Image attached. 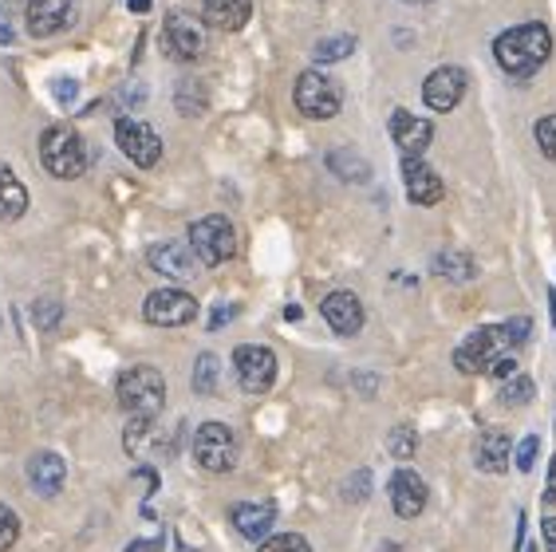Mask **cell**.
Wrapping results in <instances>:
<instances>
[{
	"instance_id": "6da1fadb",
	"label": "cell",
	"mask_w": 556,
	"mask_h": 552,
	"mask_svg": "<svg viewBox=\"0 0 556 552\" xmlns=\"http://www.w3.org/2000/svg\"><path fill=\"white\" fill-rule=\"evenodd\" d=\"M493 55H497L502 72H509L514 79H525V75L541 72V64H548V55H553V33L536 21L517 24V28H509V33H502L493 40Z\"/></svg>"
},
{
	"instance_id": "7a4b0ae2",
	"label": "cell",
	"mask_w": 556,
	"mask_h": 552,
	"mask_svg": "<svg viewBox=\"0 0 556 552\" xmlns=\"http://www.w3.org/2000/svg\"><path fill=\"white\" fill-rule=\"evenodd\" d=\"M118 406L130 418H154L166 406V379L154 367H130L118 375Z\"/></svg>"
},
{
	"instance_id": "3957f363",
	"label": "cell",
	"mask_w": 556,
	"mask_h": 552,
	"mask_svg": "<svg viewBox=\"0 0 556 552\" xmlns=\"http://www.w3.org/2000/svg\"><path fill=\"white\" fill-rule=\"evenodd\" d=\"M40 162L43 171L52 174V178H79V174L87 171V147L84 138H79V130L72 127H48L40 135Z\"/></svg>"
},
{
	"instance_id": "277c9868",
	"label": "cell",
	"mask_w": 556,
	"mask_h": 552,
	"mask_svg": "<svg viewBox=\"0 0 556 552\" xmlns=\"http://www.w3.org/2000/svg\"><path fill=\"white\" fill-rule=\"evenodd\" d=\"M190 249H193V256L210 268L233 261V253H237L233 222L222 217V213H210V217H202V222H193L190 225Z\"/></svg>"
},
{
	"instance_id": "5b68a950",
	"label": "cell",
	"mask_w": 556,
	"mask_h": 552,
	"mask_svg": "<svg viewBox=\"0 0 556 552\" xmlns=\"http://www.w3.org/2000/svg\"><path fill=\"white\" fill-rule=\"evenodd\" d=\"M505 351H514V343H509L502 324H497V328H478L470 340L454 351V367H458L462 375H485L493 367V360L505 355Z\"/></svg>"
},
{
	"instance_id": "8992f818",
	"label": "cell",
	"mask_w": 556,
	"mask_h": 552,
	"mask_svg": "<svg viewBox=\"0 0 556 552\" xmlns=\"http://www.w3.org/2000/svg\"><path fill=\"white\" fill-rule=\"evenodd\" d=\"M193 457L210 474H229L237 466V438L225 423H202L193 435Z\"/></svg>"
},
{
	"instance_id": "52a82bcc",
	"label": "cell",
	"mask_w": 556,
	"mask_h": 552,
	"mask_svg": "<svg viewBox=\"0 0 556 552\" xmlns=\"http://www.w3.org/2000/svg\"><path fill=\"white\" fill-rule=\"evenodd\" d=\"M296 106H300V115H308V118L340 115V106H343L340 84L312 67V72H304L296 79Z\"/></svg>"
},
{
	"instance_id": "ba28073f",
	"label": "cell",
	"mask_w": 556,
	"mask_h": 552,
	"mask_svg": "<svg viewBox=\"0 0 556 552\" xmlns=\"http://www.w3.org/2000/svg\"><path fill=\"white\" fill-rule=\"evenodd\" d=\"M233 372L237 382H241V391L265 394L277 382V355L268 348H261V343H245V348L233 351Z\"/></svg>"
},
{
	"instance_id": "9c48e42d",
	"label": "cell",
	"mask_w": 556,
	"mask_h": 552,
	"mask_svg": "<svg viewBox=\"0 0 556 552\" xmlns=\"http://www.w3.org/2000/svg\"><path fill=\"white\" fill-rule=\"evenodd\" d=\"M142 316L147 324L154 328H182L198 316V300L182 288H159V292H150L147 304H142Z\"/></svg>"
},
{
	"instance_id": "30bf717a",
	"label": "cell",
	"mask_w": 556,
	"mask_h": 552,
	"mask_svg": "<svg viewBox=\"0 0 556 552\" xmlns=\"http://www.w3.org/2000/svg\"><path fill=\"white\" fill-rule=\"evenodd\" d=\"M162 40H166V52L193 64L205 52V24L198 16H190V12H170L166 28H162Z\"/></svg>"
},
{
	"instance_id": "8fae6325",
	"label": "cell",
	"mask_w": 556,
	"mask_h": 552,
	"mask_svg": "<svg viewBox=\"0 0 556 552\" xmlns=\"http://www.w3.org/2000/svg\"><path fill=\"white\" fill-rule=\"evenodd\" d=\"M115 142H118V150L135 162V166H142V171L159 166L162 138L154 135L147 123H139V118H118V123H115Z\"/></svg>"
},
{
	"instance_id": "7c38bea8",
	"label": "cell",
	"mask_w": 556,
	"mask_h": 552,
	"mask_svg": "<svg viewBox=\"0 0 556 552\" xmlns=\"http://www.w3.org/2000/svg\"><path fill=\"white\" fill-rule=\"evenodd\" d=\"M462 96H466V72H462V67H439V72H430L427 84H422V99H427V106L439 111V115H450V111L462 103Z\"/></svg>"
},
{
	"instance_id": "4fadbf2b",
	"label": "cell",
	"mask_w": 556,
	"mask_h": 552,
	"mask_svg": "<svg viewBox=\"0 0 556 552\" xmlns=\"http://www.w3.org/2000/svg\"><path fill=\"white\" fill-rule=\"evenodd\" d=\"M28 33L33 36H55L75 24V0H28Z\"/></svg>"
},
{
	"instance_id": "5bb4252c",
	"label": "cell",
	"mask_w": 556,
	"mask_h": 552,
	"mask_svg": "<svg viewBox=\"0 0 556 552\" xmlns=\"http://www.w3.org/2000/svg\"><path fill=\"white\" fill-rule=\"evenodd\" d=\"M403 181H407V198L415 205H439L442 193H446L442 178L422 162V154H407L403 159Z\"/></svg>"
},
{
	"instance_id": "9a60e30c",
	"label": "cell",
	"mask_w": 556,
	"mask_h": 552,
	"mask_svg": "<svg viewBox=\"0 0 556 552\" xmlns=\"http://www.w3.org/2000/svg\"><path fill=\"white\" fill-rule=\"evenodd\" d=\"M147 265L154 268V273L170 276V280H190L202 261H198V256H193V249H186V244L162 241V244H150Z\"/></svg>"
},
{
	"instance_id": "2e32d148",
	"label": "cell",
	"mask_w": 556,
	"mask_h": 552,
	"mask_svg": "<svg viewBox=\"0 0 556 552\" xmlns=\"http://www.w3.org/2000/svg\"><path fill=\"white\" fill-rule=\"evenodd\" d=\"M324 319H328V328L336 331V336H355V331L364 328V304H359V297L355 292H328L320 304Z\"/></svg>"
},
{
	"instance_id": "e0dca14e",
	"label": "cell",
	"mask_w": 556,
	"mask_h": 552,
	"mask_svg": "<svg viewBox=\"0 0 556 552\" xmlns=\"http://www.w3.org/2000/svg\"><path fill=\"white\" fill-rule=\"evenodd\" d=\"M64 478H67V466L60 454L40 450V454L28 457V486H33L40 498H55V493L64 489Z\"/></svg>"
},
{
	"instance_id": "ac0fdd59",
	"label": "cell",
	"mask_w": 556,
	"mask_h": 552,
	"mask_svg": "<svg viewBox=\"0 0 556 552\" xmlns=\"http://www.w3.org/2000/svg\"><path fill=\"white\" fill-rule=\"evenodd\" d=\"M391 505H395L399 517L415 520L418 513L427 510V481L418 478L415 469H399L391 478Z\"/></svg>"
},
{
	"instance_id": "d6986e66",
	"label": "cell",
	"mask_w": 556,
	"mask_h": 552,
	"mask_svg": "<svg viewBox=\"0 0 556 552\" xmlns=\"http://www.w3.org/2000/svg\"><path fill=\"white\" fill-rule=\"evenodd\" d=\"M391 138H395V147L403 154H422L434 142V127H430L427 118L410 115V111H395L391 115Z\"/></svg>"
},
{
	"instance_id": "ffe728a7",
	"label": "cell",
	"mask_w": 556,
	"mask_h": 552,
	"mask_svg": "<svg viewBox=\"0 0 556 552\" xmlns=\"http://www.w3.org/2000/svg\"><path fill=\"white\" fill-rule=\"evenodd\" d=\"M273 520H277V505L273 501H241V505H233V525L245 541H268Z\"/></svg>"
},
{
	"instance_id": "44dd1931",
	"label": "cell",
	"mask_w": 556,
	"mask_h": 552,
	"mask_svg": "<svg viewBox=\"0 0 556 552\" xmlns=\"http://www.w3.org/2000/svg\"><path fill=\"white\" fill-rule=\"evenodd\" d=\"M205 24L217 33H241L253 16V0H205Z\"/></svg>"
},
{
	"instance_id": "7402d4cb",
	"label": "cell",
	"mask_w": 556,
	"mask_h": 552,
	"mask_svg": "<svg viewBox=\"0 0 556 552\" xmlns=\"http://www.w3.org/2000/svg\"><path fill=\"white\" fill-rule=\"evenodd\" d=\"M509 454H514V447H509L505 430H482L478 447H473V462H478L482 474H505L509 469Z\"/></svg>"
},
{
	"instance_id": "603a6c76",
	"label": "cell",
	"mask_w": 556,
	"mask_h": 552,
	"mask_svg": "<svg viewBox=\"0 0 556 552\" xmlns=\"http://www.w3.org/2000/svg\"><path fill=\"white\" fill-rule=\"evenodd\" d=\"M24 210H28L24 181L0 162V222H16V217H24Z\"/></svg>"
},
{
	"instance_id": "cb8c5ba5",
	"label": "cell",
	"mask_w": 556,
	"mask_h": 552,
	"mask_svg": "<svg viewBox=\"0 0 556 552\" xmlns=\"http://www.w3.org/2000/svg\"><path fill=\"white\" fill-rule=\"evenodd\" d=\"M434 273L454 280V285H466V280L478 276V265H473L470 253H454V249H446V253L434 256Z\"/></svg>"
},
{
	"instance_id": "d4e9b609",
	"label": "cell",
	"mask_w": 556,
	"mask_h": 552,
	"mask_svg": "<svg viewBox=\"0 0 556 552\" xmlns=\"http://www.w3.org/2000/svg\"><path fill=\"white\" fill-rule=\"evenodd\" d=\"M328 166L348 181H367V174H371L367 171V162L359 159L355 150H332V154H328Z\"/></svg>"
},
{
	"instance_id": "484cf974",
	"label": "cell",
	"mask_w": 556,
	"mask_h": 552,
	"mask_svg": "<svg viewBox=\"0 0 556 552\" xmlns=\"http://www.w3.org/2000/svg\"><path fill=\"white\" fill-rule=\"evenodd\" d=\"M193 391H198V394H214L217 391V355H214V351L198 355V363H193Z\"/></svg>"
},
{
	"instance_id": "4316f807",
	"label": "cell",
	"mask_w": 556,
	"mask_h": 552,
	"mask_svg": "<svg viewBox=\"0 0 556 552\" xmlns=\"http://www.w3.org/2000/svg\"><path fill=\"white\" fill-rule=\"evenodd\" d=\"M355 52V36H332V40L316 43V64H336Z\"/></svg>"
},
{
	"instance_id": "83f0119b",
	"label": "cell",
	"mask_w": 556,
	"mask_h": 552,
	"mask_svg": "<svg viewBox=\"0 0 556 552\" xmlns=\"http://www.w3.org/2000/svg\"><path fill=\"white\" fill-rule=\"evenodd\" d=\"M536 394V387H533V379L529 375H514V379H505V387H502V406H521V403H529Z\"/></svg>"
},
{
	"instance_id": "f1b7e54d",
	"label": "cell",
	"mask_w": 556,
	"mask_h": 552,
	"mask_svg": "<svg viewBox=\"0 0 556 552\" xmlns=\"http://www.w3.org/2000/svg\"><path fill=\"white\" fill-rule=\"evenodd\" d=\"M387 450H391V457H415L418 450V438L410 426H395L391 435H387Z\"/></svg>"
},
{
	"instance_id": "f546056e",
	"label": "cell",
	"mask_w": 556,
	"mask_h": 552,
	"mask_svg": "<svg viewBox=\"0 0 556 552\" xmlns=\"http://www.w3.org/2000/svg\"><path fill=\"white\" fill-rule=\"evenodd\" d=\"M257 552H312V544L300 537V532H280V537H268L261 541Z\"/></svg>"
},
{
	"instance_id": "4dcf8cb0",
	"label": "cell",
	"mask_w": 556,
	"mask_h": 552,
	"mask_svg": "<svg viewBox=\"0 0 556 552\" xmlns=\"http://www.w3.org/2000/svg\"><path fill=\"white\" fill-rule=\"evenodd\" d=\"M16 541H21V517L0 501V552H9Z\"/></svg>"
},
{
	"instance_id": "1f68e13d",
	"label": "cell",
	"mask_w": 556,
	"mask_h": 552,
	"mask_svg": "<svg viewBox=\"0 0 556 552\" xmlns=\"http://www.w3.org/2000/svg\"><path fill=\"white\" fill-rule=\"evenodd\" d=\"M536 147H541L545 159L556 162V115H545L536 123Z\"/></svg>"
},
{
	"instance_id": "d6a6232c",
	"label": "cell",
	"mask_w": 556,
	"mask_h": 552,
	"mask_svg": "<svg viewBox=\"0 0 556 552\" xmlns=\"http://www.w3.org/2000/svg\"><path fill=\"white\" fill-rule=\"evenodd\" d=\"M536 450H541V438L536 435H529L521 442V447H517V454H514V466L521 469V474H529V469L536 466Z\"/></svg>"
},
{
	"instance_id": "836d02e7",
	"label": "cell",
	"mask_w": 556,
	"mask_h": 552,
	"mask_svg": "<svg viewBox=\"0 0 556 552\" xmlns=\"http://www.w3.org/2000/svg\"><path fill=\"white\" fill-rule=\"evenodd\" d=\"M502 328H505V336H509V343H514V348H521V343L533 336V319L517 316V319H509V324H502Z\"/></svg>"
},
{
	"instance_id": "e575fe53",
	"label": "cell",
	"mask_w": 556,
	"mask_h": 552,
	"mask_svg": "<svg viewBox=\"0 0 556 552\" xmlns=\"http://www.w3.org/2000/svg\"><path fill=\"white\" fill-rule=\"evenodd\" d=\"M36 324H40V328H55V324H60V304L40 300V304H36Z\"/></svg>"
},
{
	"instance_id": "d590c367",
	"label": "cell",
	"mask_w": 556,
	"mask_h": 552,
	"mask_svg": "<svg viewBox=\"0 0 556 552\" xmlns=\"http://www.w3.org/2000/svg\"><path fill=\"white\" fill-rule=\"evenodd\" d=\"M352 489H343V498L348 501H359V498H367L371 493V474H355L352 481H348Z\"/></svg>"
},
{
	"instance_id": "8d00e7d4",
	"label": "cell",
	"mask_w": 556,
	"mask_h": 552,
	"mask_svg": "<svg viewBox=\"0 0 556 552\" xmlns=\"http://www.w3.org/2000/svg\"><path fill=\"white\" fill-rule=\"evenodd\" d=\"M514 372H517V360L509 355V351H505V355H497V360H493V367L485 375H493V379H509Z\"/></svg>"
},
{
	"instance_id": "74e56055",
	"label": "cell",
	"mask_w": 556,
	"mask_h": 552,
	"mask_svg": "<svg viewBox=\"0 0 556 552\" xmlns=\"http://www.w3.org/2000/svg\"><path fill=\"white\" fill-rule=\"evenodd\" d=\"M52 91H55V99H60V103L72 106V103H75V96H79V84H75V79H55Z\"/></svg>"
},
{
	"instance_id": "f35d334b",
	"label": "cell",
	"mask_w": 556,
	"mask_h": 552,
	"mask_svg": "<svg viewBox=\"0 0 556 552\" xmlns=\"http://www.w3.org/2000/svg\"><path fill=\"white\" fill-rule=\"evenodd\" d=\"M237 316V309H233V304H222V309H214V316H210V328H225V324H229V319H233Z\"/></svg>"
},
{
	"instance_id": "ab89813d",
	"label": "cell",
	"mask_w": 556,
	"mask_h": 552,
	"mask_svg": "<svg viewBox=\"0 0 556 552\" xmlns=\"http://www.w3.org/2000/svg\"><path fill=\"white\" fill-rule=\"evenodd\" d=\"M142 99H147V91H142V87H127V91H123V99H118V103L135 106V103H142Z\"/></svg>"
},
{
	"instance_id": "60d3db41",
	"label": "cell",
	"mask_w": 556,
	"mask_h": 552,
	"mask_svg": "<svg viewBox=\"0 0 556 552\" xmlns=\"http://www.w3.org/2000/svg\"><path fill=\"white\" fill-rule=\"evenodd\" d=\"M545 544L548 552H556V517H545Z\"/></svg>"
},
{
	"instance_id": "b9f144b4",
	"label": "cell",
	"mask_w": 556,
	"mask_h": 552,
	"mask_svg": "<svg viewBox=\"0 0 556 552\" xmlns=\"http://www.w3.org/2000/svg\"><path fill=\"white\" fill-rule=\"evenodd\" d=\"M548 501H556V457L548 462V493H545Z\"/></svg>"
},
{
	"instance_id": "7bdbcfd3",
	"label": "cell",
	"mask_w": 556,
	"mask_h": 552,
	"mask_svg": "<svg viewBox=\"0 0 556 552\" xmlns=\"http://www.w3.org/2000/svg\"><path fill=\"white\" fill-rule=\"evenodd\" d=\"M127 552H159V541H135Z\"/></svg>"
},
{
	"instance_id": "ee69618b",
	"label": "cell",
	"mask_w": 556,
	"mask_h": 552,
	"mask_svg": "<svg viewBox=\"0 0 556 552\" xmlns=\"http://www.w3.org/2000/svg\"><path fill=\"white\" fill-rule=\"evenodd\" d=\"M0 43H12V24L4 21V12H0Z\"/></svg>"
},
{
	"instance_id": "f6af8a7d",
	"label": "cell",
	"mask_w": 556,
	"mask_h": 552,
	"mask_svg": "<svg viewBox=\"0 0 556 552\" xmlns=\"http://www.w3.org/2000/svg\"><path fill=\"white\" fill-rule=\"evenodd\" d=\"M548 319H553V328H556V288H548Z\"/></svg>"
},
{
	"instance_id": "bcb514c9",
	"label": "cell",
	"mask_w": 556,
	"mask_h": 552,
	"mask_svg": "<svg viewBox=\"0 0 556 552\" xmlns=\"http://www.w3.org/2000/svg\"><path fill=\"white\" fill-rule=\"evenodd\" d=\"M130 12H150V0H127Z\"/></svg>"
},
{
	"instance_id": "7dc6e473",
	"label": "cell",
	"mask_w": 556,
	"mask_h": 552,
	"mask_svg": "<svg viewBox=\"0 0 556 552\" xmlns=\"http://www.w3.org/2000/svg\"><path fill=\"white\" fill-rule=\"evenodd\" d=\"M410 4H427V0H410Z\"/></svg>"
},
{
	"instance_id": "c3c4849f",
	"label": "cell",
	"mask_w": 556,
	"mask_h": 552,
	"mask_svg": "<svg viewBox=\"0 0 556 552\" xmlns=\"http://www.w3.org/2000/svg\"><path fill=\"white\" fill-rule=\"evenodd\" d=\"M525 552H533V549H529V544H525Z\"/></svg>"
}]
</instances>
